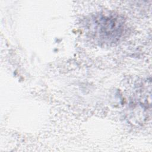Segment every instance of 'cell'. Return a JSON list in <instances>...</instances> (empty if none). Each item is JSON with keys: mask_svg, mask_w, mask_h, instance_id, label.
<instances>
[{"mask_svg": "<svg viewBox=\"0 0 152 152\" xmlns=\"http://www.w3.org/2000/svg\"><path fill=\"white\" fill-rule=\"evenodd\" d=\"M88 34L100 45L117 43L125 30L124 19L118 14L100 12L90 17L86 22Z\"/></svg>", "mask_w": 152, "mask_h": 152, "instance_id": "cell-1", "label": "cell"}]
</instances>
